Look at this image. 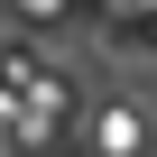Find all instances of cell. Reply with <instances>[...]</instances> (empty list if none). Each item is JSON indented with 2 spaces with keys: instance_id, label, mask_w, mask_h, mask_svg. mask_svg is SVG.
I'll use <instances>...</instances> for the list:
<instances>
[{
  "instance_id": "obj_2",
  "label": "cell",
  "mask_w": 157,
  "mask_h": 157,
  "mask_svg": "<svg viewBox=\"0 0 157 157\" xmlns=\"http://www.w3.org/2000/svg\"><path fill=\"white\" fill-rule=\"evenodd\" d=\"M19 19H37V28H65V19H74V0H19Z\"/></svg>"
},
{
  "instance_id": "obj_1",
  "label": "cell",
  "mask_w": 157,
  "mask_h": 157,
  "mask_svg": "<svg viewBox=\"0 0 157 157\" xmlns=\"http://www.w3.org/2000/svg\"><path fill=\"white\" fill-rule=\"evenodd\" d=\"M83 148L93 157H148V111L139 102H93L83 111Z\"/></svg>"
}]
</instances>
